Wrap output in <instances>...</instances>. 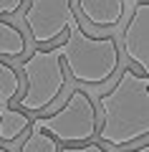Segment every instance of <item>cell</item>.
I'll return each instance as SVG.
<instances>
[{
  "instance_id": "1",
  "label": "cell",
  "mask_w": 149,
  "mask_h": 152,
  "mask_svg": "<svg viewBox=\"0 0 149 152\" xmlns=\"http://www.w3.org/2000/svg\"><path fill=\"white\" fill-rule=\"evenodd\" d=\"M101 124L96 137L104 145L126 147L149 134V76L124 69L119 81L99 96Z\"/></svg>"
},
{
  "instance_id": "2",
  "label": "cell",
  "mask_w": 149,
  "mask_h": 152,
  "mask_svg": "<svg viewBox=\"0 0 149 152\" xmlns=\"http://www.w3.org/2000/svg\"><path fill=\"white\" fill-rule=\"evenodd\" d=\"M68 38L61 43V61L81 84H104L119 69V48L111 36L94 38L81 28L78 18L68 20Z\"/></svg>"
},
{
  "instance_id": "3",
  "label": "cell",
  "mask_w": 149,
  "mask_h": 152,
  "mask_svg": "<svg viewBox=\"0 0 149 152\" xmlns=\"http://www.w3.org/2000/svg\"><path fill=\"white\" fill-rule=\"evenodd\" d=\"M61 43L48 51H33L23 58V76H25V91L18 99V109L25 114H36L48 109L61 96L66 86V71L61 61Z\"/></svg>"
},
{
  "instance_id": "4",
  "label": "cell",
  "mask_w": 149,
  "mask_h": 152,
  "mask_svg": "<svg viewBox=\"0 0 149 152\" xmlns=\"http://www.w3.org/2000/svg\"><path fill=\"white\" fill-rule=\"evenodd\" d=\"M99 117H96L94 102L86 91H71L68 102L56 114L36 117L31 119V132H46L58 145H84L96 137Z\"/></svg>"
},
{
  "instance_id": "5",
  "label": "cell",
  "mask_w": 149,
  "mask_h": 152,
  "mask_svg": "<svg viewBox=\"0 0 149 152\" xmlns=\"http://www.w3.org/2000/svg\"><path fill=\"white\" fill-rule=\"evenodd\" d=\"M73 18L71 0H31L23 13V23L31 31L33 43H51L61 38Z\"/></svg>"
},
{
  "instance_id": "6",
  "label": "cell",
  "mask_w": 149,
  "mask_h": 152,
  "mask_svg": "<svg viewBox=\"0 0 149 152\" xmlns=\"http://www.w3.org/2000/svg\"><path fill=\"white\" fill-rule=\"evenodd\" d=\"M124 53L139 66L144 76L149 74V3H137L126 28H124Z\"/></svg>"
},
{
  "instance_id": "7",
  "label": "cell",
  "mask_w": 149,
  "mask_h": 152,
  "mask_svg": "<svg viewBox=\"0 0 149 152\" xmlns=\"http://www.w3.org/2000/svg\"><path fill=\"white\" fill-rule=\"evenodd\" d=\"M78 10L89 23L111 28L124 15V0H78Z\"/></svg>"
},
{
  "instance_id": "8",
  "label": "cell",
  "mask_w": 149,
  "mask_h": 152,
  "mask_svg": "<svg viewBox=\"0 0 149 152\" xmlns=\"http://www.w3.org/2000/svg\"><path fill=\"white\" fill-rule=\"evenodd\" d=\"M31 127V117L20 109L5 107L0 112V142H15Z\"/></svg>"
},
{
  "instance_id": "9",
  "label": "cell",
  "mask_w": 149,
  "mask_h": 152,
  "mask_svg": "<svg viewBox=\"0 0 149 152\" xmlns=\"http://www.w3.org/2000/svg\"><path fill=\"white\" fill-rule=\"evenodd\" d=\"M25 53V38L15 26L0 20V56L8 58H18Z\"/></svg>"
},
{
  "instance_id": "10",
  "label": "cell",
  "mask_w": 149,
  "mask_h": 152,
  "mask_svg": "<svg viewBox=\"0 0 149 152\" xmlns=\"http://www.w3.org/2000/svg\"><path fill=\"white\" fill-rule=\"evenodd\" d=\"M20 91V79H18L15 69L8 66L5 61H0V102L10 104Z\"/></svg>"
},
{
  "instance_id": "11",
  "label": "cell",
  "mask_w": 149,
  "mask_h": 152,
  "mask_svg": "<svg viewBox=\"0 0 149 152\" xmlns=\"http://www.w3.org/2000/svg\"><path fill=\"white\" fill-rule=\"evenodd\" d=\"M61 145L46 132H31L20 145V152H58Z\"/></svg>"
},
{
  "instance_id": "12",
  "label": "cell",
  "mask_w": 149,
  "mask_h": 152,
  "mask_svg": "<svg viewBox=\"0 0 149 152\" xmlns=\"http://www.w3.org/2000/svg\"><path fill=\"white\" fill-rule=\"evenodd\" d=\"M58 152H106V150L96 142H84V145H63Z\"/></svg>"
},
{
  "instance_id": "13",
  "label": "cell",
  "mask_w": 149,
  "mask_h": 152,
  "mask_svg": "<svg viewBox=\"0 0 149 152\" xmlns=\"http://www.w3.org/2000/svg\"><path fill=\"white\" fill-rule=\"evenodd\" d=\"M25 0H0V15H10V13H18V8L23 5Z\"/></svg>"
},
{
  "instance_id": "14",
  "label": "cell",
  "mask_w": 149,
  "mask_h": 152,
  "mask_svg": "<svg viewBox=\"0 0 149 152\" xmlns=\"http://www.w3.org/2000/svg\"><path fill=\"white\" fill-rule=\"evenodd\" d=\"M124 152H149V145H139L134 150H124Z\"/></svg>"
},
{
  "instance_id": "15",
  "label": "cell",
  "mask_w": 149,
  "mask_h": 152,
  "mask_svg": "<svg viewBox=\"0 0 149 152\" xmlns=\"http://www.w3.org/2000/svg\"><path fill=\"white\" fill-rule=\"evenodd\" d=\"M5 107H8V104H3V102H0V112H3V109H5Z\"/></svg>"
},
{
  "instance_id": "16",
  "label": "cell",
  "mask_w": 149,
  "mask_h": 152,
  "mask_svg": "<svg viewBox=\"0 0 149 152\" xmlns=\"http://www.w3.org/2000/svg\"><path fill=\"white\" fill-rule=\"evenodd\" d=\"M0 152H8V150H5V147H0Z\"/></svg>"
}]
</instances>
